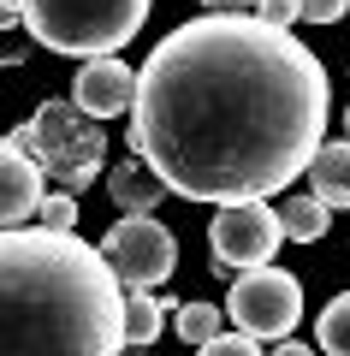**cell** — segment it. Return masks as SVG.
<instances>
[{"label": "cell", "instance_id": "1", "mask_svg": "<svg viewBox=\"0 0 350 356\" xmlns=\"http://www.w3.org/2000/svg\"><path fill=\"white\" fill-rule=\"evenodd\" d=\"M333 83L309 42L255 13H202L143 60L131 154L184 202H267L326 149Z\"/></svg>", "mask_w": 350, "mask_h": 356}, {"label": "cell", "instance_id": "2", "mask_svg": "<svg viewBox=\"0 0 350 356\" xmlns=\"http://www.w3.org/2000/svg\"><path fill=\"white\" fill-rule=\"evenodd\" d=\"M131 291L77 232L13 226L0 238V344L6 356H119Z\"/></svg>", "mask_w": 350, "mask_h": 356}, {"label": "cell", "instance_id": "3", "mask_svg": "<svg viewBox=\"0 0 350 356\" xmlns=\"http://www.w3.org/2000/svg\"><path fill=\"white\" fill-rule=\"evenodd\" d=\"M149 6L154 0H18L30 36L48 54H72V60L119 54L149 24Z\"/></svg>", "mask_w": 350, "mask_h": 356}, {"label": "cell", "instance_id": "4", "mask_svg": "<svg viewBox=\"0 0 350 356\" xmlns=\"http://www.w3.org/2000/svg\"><path fill=\"white\" fill-rule=\"evenodd\" d=\"M13 143H24L42 161L48 184H60V191H72V196L83 191L89 178L101 172V161H107V131L89 113H77L72 102H42L36 119H24V125L13 131Z\"/></svg>", "mask_w": 350, "mask_h": 356}, {"label": "cell", "instance_id": "5", "mask_svg": "<svg viewBox=\"0 0 350 356\" xmlns=\"http://www.w3.org/2000/svg\"><path fill=\"white\" fill-rule=\"evenodd\" d=\"M225 315L232 327L250 332V339H291V327L303 321V280L285 273V267H255V273H238L232 291H225Z\"/></svg>", "mask_w": 350, "mask_h": 356}, {"label": "cell", "instance_id": "6", "mask_svg": "<svg viewBox=\"0 0 350 356\" xmlns=\"http://www.w3.org/2000/svg\"><path fill=\"white\" fill-rule=\"evenodd\" d=\"M101 255L125 280V291H161L178 273V238L154 214H119L101 238Z\"/></svg>", "mask_w": 350, "mask_h": 356}, {"label": "cell", "instance_id": "7", "mask_svg": "<svg viewBox=\"0 0 350 356\" xmlns=\"http://www.w3.org/2000/svg\"><path fill=\"white\" fill-rule=\"evenodd\" d=\"M279 243H285V226H279V208H267V202H232V208H220L214 226H208L214 273H255V267H273Z\"/></svg>", "mask_w": 350, "mask_h": 356}, {"label": "cell", "instance_id": "8", "mask_svg": "<svg viewBox=\"0 0 350 356\" xmlns=\"http://www.w3.org/2000/svg\"><path fill=\"white\" fill-rule=\"evenodd\" d=\"M137 83L143 72H131L119 54H107V60H83L72 77V107L77 113H89L101 125V119H119V113H137Z\"/></svg>", "mask_w": 350, "mask_h": 356}, {"label": "cell", "instance_id": "9", "mask_svg": "<svg viewBox=\"0 0 350 356\" xmlns=\"http://www.w3.org/2000/svg\"><path fill=\"white\" fill-rule=\"evenodd\" d=\"M42 196H48V172H42V161L24 149V143L6 137V154H0V220H6V232H13V226H36Z\"/></svg>", "mask_w": 350, "mask_h": 356}, {"label": "cell", "instance_id": "10", "mask_svg": "<svg viewBox=\"0 0 350 356\" xmlns=\"http://www.w3.org/2000/svg\"><path fill=\"white\" fill-rule=\"evenodd\" d=\"M107 196L119 202V214H154L173 191L161 184V172H154L143 154H131V161H119V166L107 172Z\"/></svg>", "mask_w": 350, "mask_h": 356}, {"label": "cell", "instance_id": "11", "mask_svg": "<svg viewBox=\"0 0 350 356\" xmlns=\"http://www.w3.org/2000/svg\"><path fill=\"white\" fill-rule=\"evenodd\" d=\"M309 184H315L309 196H321L326 208H350V137L326 143V149L315 154V166H309Z\"/></svg>", "mask_w": 350, "mask_h": 356}, {"label": "cell", "instance_id": "12", "mask_svg": "<svg viewBox=\"0 0 350 356\" xmlns=\"http://www.w3.org/2000/svg\"><path fill=\"white\" fill-rule=\"evenodd\" d=\"M279 226H285L291 243H321L326 226H333V208H326L321 196H285V202H279Z\"/></svg>", "mask_w": 350, "mask_h": 356}, {"label": "cell", "instance_id": "13", "mask_svg": "<svg viewBox=\"0 0 350 356\" xmlns=\"http://www.w3.org/2000/svg\"><path fill=\"white\" fill-rule=\"evenodd\" d=\"M173 309L178 303H166V297H154V291H131V309H125L131 344H154L166 332V321H173Z\"/></svg>", "mask_w": 350, "mask_h": 356}, {"label": "cell", "instance_id": "14", "mask_svg": "<svg viewBox=\"0 0 350 356\" xmlns=\"http://www.w3.org/2000/svg\"><path fill=\"white\" fill-rule=\"evenodd\" d=\"M220 327H225V315H220L214 303H178V309H173V332H178L184 344H196V350L220 339Z\"/></svg>", "mask_w": 350, "mask_h": 356}, {"label": "cell", "instance_id": "15", "mask_svg": "<svg viewBox=\"0 0 350 356\" xmlns=\"http://www.w3.org/2000/svg\"><path fill=\"white\" fill-rule=\"evenodd\" d=\"M315 332H321V356H350V291L321 309Z\"/></svg>", "mask_w": 350, "mask_h": 356}, {"label": "cell", "instance_id": "16", "mask_svg": "<svg viewBox=\"0 0 350 356\" xmlns=\"http://www.w3.org/2000/svg\"><path fill=\"white\" fill-rule=\"evenodd\" d=\"M36 226H48V232H72V226H77V196H72V191H48V196H42Z\"/></svg>", "mask_w": 350, "mask_h": 356}, {"label": "cell", "instance_id": "17", "mask_svg": "<svg viewBox=\"0 0 350 356\" xmlns=\"http://www.w3.org/2000/svg\"><path fill=\"white\" fill-rule=\"evenodd\" d=\"M196 356H267L262 339H250V332H220L214 344H202Z\"/></svg>", "mask_w": 350, "mask_h": 356}, {"label": "cell", "instance_id": "18", "mask_svg": "<svg viewBox=\"0 0 350 356\" xmlns=\"http://www.w3.org/2000/svg\"><path fill=\"white\" fill-rule=\"evenodd\" d=\"M303 24H338V18L350 13V0H297Z\"/></svg>", "mask_w": 350, "mask_h": 356}, {"label": "cell", "instance_id": "19", "mask_svg": "<svg viewBox=\"0 0 350 356\" xmlns=\"http://www.w3.org/2000/svg\"><path fill=\"white\" fill-rule=\"evenodd\" d=\"M255 18H267L273 30H291V24H303L297 0H262V6H255Z\"/></svg>", "mask_w": 350, "mask_h": 356}, {"label": "cell", "instance_id": "20", "mask_svg": "<svg viewBox=\"0 0 350 356\" xmlns=\"http://www.w3.org/2000/svg\"><path fill=\"white\" fill-rule=\"evenodd\" d=\"M202 6H208V13H255L262 0H202Z\"/></svg>", "mask_w": 350, "mask_h": 356}, {"label": "cell", "instance_id": "21", "mask_svg": "<svg viewBox=\"0 0 350 356\" xmlns=\"http://www.w3.org/2000/svg\"><path fill=\"white\" fill-rule=\"evenodd\" d=\"M273 356H315V344H297V339H285V344H273Z\"/></svg>", "mask_w": 350, "mask_h": 356}, {"label": "cell", "instance_id": "22", "mask_svg": "<svg viewBox=\"0 0 350 356\" xmlns=\"http://www.w3.org/2000/svg\"><path fill=\"white\" fill-rule=\"evenodd\" d=\"M344 137H350V107H344Z\"/></svg>", "mask_w": 350, "mask_h": 356}]
</instances>
